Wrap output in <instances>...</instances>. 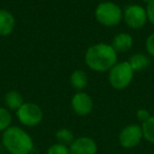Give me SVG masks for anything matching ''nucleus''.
I'll return each mask as SVG.
<instances>
[{"label": "nucleus", "mask_w": 154, "mask_h": 154, "mask_svg": "<svg viewBox=\"0 0 154 154\" xmlns=\"http://www.w3.org/2000/svg\"><path fill=\"white\" fill-rule=\"evenodd\" d=\"M95 18L105 26H115L122 21V11L116 3L105 1L97 5L95 10Z\"/></svg>", "instance_id": "obj_3"}, {"label": "nucleus", "mask_w": 154, "mask_h": 154, "mask_svg": "<svg viewBox=\"0 0 154 154\" xmlns=\"http://www.w3.org/2000/svg\"><path fill=\"white\" fill-rule=\"evenodd\" d=\"M2 143L11 154H30L34 149L30 134L16 126H11L3 131Z\"/></svg>", "instance_id": "obj_2"}, {"label": "nucleus", "mask_w": 154, "mask_h": 154, "mask_svg": "<svg viewBox=\"0 0 154 154\" xmlns=\"http://www.w3.org/2000/svg\"><path fill=\"white\" fill-rule=\"evenodd\" d=\"M143 138V135L141 126L135 124L125 127L122 130V132L119 133V136H118L119 143L125 149H132V148L136 147Z\"/></svg>", "instance_id": "obj_7"}, {"label": "nucleus", "mask_w": 154, "mask_h": 154, "mask_svg": "<svg viewBox=\"0 0 154 154\" xmlns=\"http://www.w3.org/2000/svg\"><path fill=\"white\" fill-rule=\"evenodd\" d=\"M12 115L10 110L5 108H0V131H5L11 127Z\"/></svg>", "instance_id": "obj_17"}, {"label": "nucleus", "mask_w": 154, "mask_h": 154, "mask_svg": "<svg viewBox=\"0 0 154 154\" xmlns=\"http://www.w3.org/2000/svg\"><path fill=\"white\" fill-rule=\"evenodd\" d=\"M5 103L7 106L8 110L12 111H17L20 107L24 103L23 97L18 91L12 90L8 92L5 96Z\"/></svg>", "instance_id": "obj_12"}, {"label": "nucleus", "mask_w": 154, "mask_h": 154, "mask_svg": "<svg viewBox=\"0 0 154 154\" xmlns=\"http://www.w3.org/2000/svg\"><path fill=\"white\" fill-rule=\"evenodd\" d=\"M146 12H147L148 20L154 26V0H151L149 3H147Z\"/></svg>", "instance_id": "obj_19"}, {"label": "nucleus", "mask_w": 154, "mask_h": 154, "mask_svg": "<svg viewBox=\"0 0 154 154\" xmlns=\"http://www.w3.org/2000/svg\"><path fill=\"white\" fill-rule=\"evenodd\" d=\"M134 71L128 61L117 62L109 71V82L116 90L126 89L133 79Z\"/></svg>", "instance_id": "obj_4"}, {"label": "nucleus", "mask_w": 154, "mask_h": 154, "mask_svg": "<svg viewBox=\"0 0 154 154\" xmlns=\"http://www.w3.org/2000/svg\"><path fill=\"white\" fill-rule=\"evenodd\" d=\"M143 2H146V3H149L151 0H143Z\"/></svg>", "instance_id": "obj_22"}, {"label": "nucleus", "mask_w": 154, "mask_h": 154, "mask_svg": "<svg viewBox=\"0 0 154 154\" xmlns=\"http://www.w3.org/2000/svg\"><path fill=\"white\" fill-rule=\"evenodd\" d=\"M86 63L91 70L107 72L117 63V53L108 43H96L87 50Z\"/></svg>", "instance_id": "obj_1"}, {"label": "nucleus", "mask_w": 154, "mask_h": 154, "mask_svg": "<svg viewBox=\"0 0 154 154\" xmlns=\"http://www.w3.org/2000/svg\"><path fill=\"white\" fill-rule=\"evenodd\" d=\"M70 154H96L97 145L91 137L82 136L75 138L72 145L69 147Z\"/></svg>", "instance_id": "obj_9"}, {"label": "nucleus", "mask_w": 154, "mask_h": 154, "mask_svg": "<svg viewBox=\"0 0 154 154\" xmlns=\"http://www.w3.org/2000/svg\"><path fill=\"white\" fill-rule=\"evenodd\" d=\"M55 137H56V140H57L58 143H61V145L66 146V147H70V146L72 145L73 141L75 140L73 132L66 128L59 129V130L56 132Z\"/></svg>", "instance_id": "obj_15"}, {"label": "nucleus", "mask_w": 154, "mask_h": 154, "mask_svg": "<svg viewBox=\"0 0 154 154\" xmlns=\"http://www.w3.org/2000/svg\"><path fill=\"white\" fill-rule=\"evenodd\" d=\"M141 130H143V135L146 140L154 143V116H151L147 122H143Z\"/></svg>", "instance_id": "obj_16"}, {"label": "nucleus", "mask_w": 154, "mask_h": 154, "mask_svg": "<svg viewBox=\"0 0 154 154\" xmlns=\"http://www.w3.org/2000/svg\"><path fill=\"white\" fill-rule=\"evenodd\" d=\"M15 28V18L7 10H0V36H8Z\"/></svg>", "instance_id": "obj_11"}, {"label": "nucleus", "mask_w": 154, "mask_h": 154, "mask_svg": "<svg viewBox=\"0 0 154 154\" xmlns=\"http://www.w3.org/2000/svg\"><path fill=\"white\" fill-rule=\"evenodd\" d=\"M136 116H137V118H138V120H140L141 122H145L151 117V114H150V112L148 111V110L139 109V110H137V112H136Z\"/></svg>", "instance_id": "obj_21"}, {"label": "nucleus", "mask_w": 154, "mask_h": 154, "mask_svg": "<svg viewBox=\"0 0 154 154\" xmlns=\"http://www.w3.org/2000/svg\"><path fill=\"white\" fill-rule=\"evenodd\" d=\"M122 18L127 26L131 29H140L148 21L146 8L138 5H130L126 7L122 13Z\"/></svg>", "instance_id": "obj_6"}, {"label": "nucleus", "mask_w": 154, "mask_h": 154, "mask_svg": "<svg viewBox=\"0 0 154 154\" xmlns=\"http://www.w3.org/2000/svg\"><path fill=\"white\" fill-rule=\"evenodd\" d=\"M19 122L26 127H35L42 122L43 112L38 105L34 103H24L16 111Z\"/></svg>", "instance_id": "obj_5"}, {"label": "nucleus", "mask_w": 154, "mask_h": 154, "mask_svg": "<svg viewBox=\"0 0 154 154\" xmlns=\"http://www.w3.org/2000/svg\"><path fill=\"white\" fill-rule=\"evenodd\" d=\"M111 45L116 53H125L132 48L133 38L128 33H119L113 38Z\"/></svg>", "instance_id": "obj_10"}, {"label": "nucleus", "mask_w": 154, "mask_h": 154, "mask_svg": "<svg viewBox=\"0 0 154 154\" xmlns=\"http://www.w3.org/2000/svg\"><path fill=\"white\" fill-rule=\"evenodd\" d=\"M70 82L72 87L77 91H82L88 85V76L82 70H76L71 74Z\"/></svg>", "instance_id": "obj_13"}, {"label": "nucleus", "mask_w": 154, "mask_h": 154, "mask_svg": "<svg viewBox=\"0 0 154 154\" xmlns=\"http://www.w3.org/2000/svg\"><path fill=\"white\" fill-rule=\"evenodd\" d=\"M72 109L77 115L86 116L91 113L93 109V100L86 92H77L74 94L71 100Z\"/></svg>", "instance_id": "obj_8"}, {"label": "nucleus", "mask_w": 154, "mask_h": 154, "mask_svg": "<svg viewBox=\"0 0 154 154\" xmlns=\"http://www.w3.org/2000/svg\"><path fill=\"white\" fill-rule=\"evenodd\" d=\"M129 64L131 66L132 70L134 72H138V71L145 70L150 66V59L148 56L143 55L141 53L134 54L130 57V59L128 60Z\"/></svg>", "instance_id": "obj_14"}, {"label": "nucleus", "mask_w": 154, "mask_h": 154, "mask_svg": "<svg viewBox=\"0 0 154 154\" xmlns=\"http://www.w3.org/2000/svg\"><path fill=\"white\" fill-rule=\"evenodd\" d=\"M47 154H70V150L66 146L56 143L48 149Z\"/></svg>", "instance_id": "obj_18"}, {"label": "nucleus", "mask_w": 154, "mask_h": 154, "mask_svg": "<svg viewBox=\"0 0 154 154\" xmlns=\"http://www.w3.org/2000/svg\"><path fill=\"white\" fill-rule=\"evenodd\" d=\"M146 49L147 52L150 54V56L154 58V33H152L146 41Z\"/></svg>", "instance_id": "obj_20"}]
</instances>
